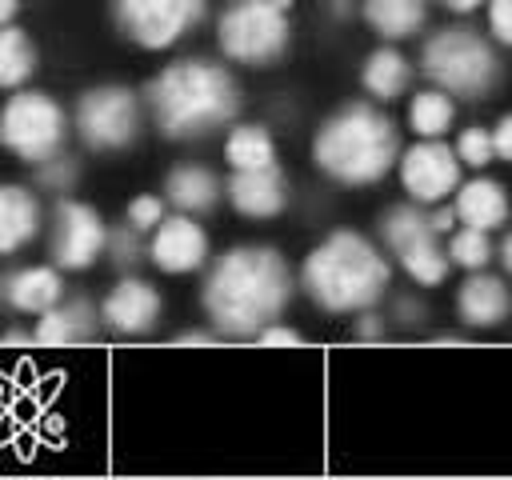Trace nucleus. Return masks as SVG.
<instances>
[{
  "label": "nucleus",
  "mask_w": 512,
  "mask_h": 480,
  "mask_svg": "<svg viewBox=\"0 0 512 480\" xmlns=\"http://www.w3.org/2000/svg\"><path fill=\"white\" fill-rule=\"evenodd\" d=\"M60 296H64V280H60L56 268H44V264L20 268L4 280V300L24 316H40V312L56 308Z\"/></svg>",
  "instance_id": "f3484780"
},
{
  "label": "nucleus",
  "mask_w": 512,
  "mask_h": 480,
  "mask_svg": "<svg viewBox=\"0 0 512 480\" xmlns=\"http://www.w3.org/2000/svg\"><path fill=\"white\" fill-rule=\"evenodd\" d=\"M420 72L436 88H444L452 96L480 100L500 80V56H496V48L476 28L452 24V28H440L436 36L424 40V48H420Z\"/></svg>",
  "instance_id": "39448f33"
},
{
  "label": "nucleus",
  "mask_w": 512,
  "mask_h": 480,
  "mask_svg": "<svg viewBox=\"0 0 512 480\" xmlns=\"http://www.w3.org/2000/svg\"><path fill=\"white\" fill-rule=\"evenodd\" d=\"M456 156L468 164V168H484L496 160V144H492V132L488 128H464L456 136Z\"/></svg>",
  "instance_id": "c756f323"
},
{
  "label": "nucleus",
  "mask_w": 512,
  "mask_h": 480,
  "mask_svg": "<svg viewBox=\"0 0 512 480\" xmlns=\"http://www.w3.org/2000/svg\"><path fill=\"white\" fill-rule=\"evenodd\" d=\"M460 164L464 160L456 148H448L440 136H420V144L400 156V184L416 204H444L460 188Z\"/></svg>",
  "instance_id": "9b49d317"
},
{
  "label": "nucleus",
  "mask_w": 512,
  "mask_h": 480,
  "mask_svg": "<svg viewBox=\"0 0 512 480\" xmlns=\"http://www.w3.org/2000/svg\"><path fill=\"white\" fill-rule=\"evenodd\" d=\"M392 280L388 256L360 232H332L304 256L300 284L324 312H368Z\"/></svg>",
  "instance_id": "20e7f679"
},
{
  "label": "nucleus",
  "mask_w": 512,
  "mask_h": 480,
  "mask_svg": "<svg viewBox=\"0 0 512 480\" xmlns=\"http://www.w3.org/2000/svg\"><path fill=\"white\" fill-rule=\"evenodd\" d=\"M448 12H472V8H480V0H440Z\"/></svg>",
  "instance_id": "a19ab883"
},
{
  "label": "nucleus",
  "mask_w": 512,
  "mask_h": 480,
  "mask_svg": "<svg viewBox=\"0 0 512 480\" xmlns=\"http://www.w3.org/2000/svg\"><path fill=\"white\" fill-rule=\"evenodd\" d=\"M356 336H360V340H372V336H384V320H380V316H372V312H364V316L356 320Z\"/></svg>",
  "instance_id": "e433bc0d"
},
{
  "label": "nucleus",
  "mask_w": 512,
  "mask_h": 480,
  "mask_svg": "<svg viewBox=\"0 0 512 480\" xmlns=\"http://www.w3.org/2000/svg\"><path fill=\"white\" fill-rule=\"evenodd\" d=\"M108 260L116 264V268H136L140 260H144V252H148V244H144V232L132 224V220H124V224H116V228H108Z\"/></svg>",
  "instance_id": "c85d7f7f"
},
{
  "label": "nucleus",
  "mask_w": 512,
  "mask_h": 480,
  "mask_svg": "<svg viewBox=\"0 0 512 480\" xmlns=\"http://www.w3.org/2000/svg\"><path fill=\"white\" fill-rule=\"evenodd\" d=\"M396 260H400V268H404L416 284H440V280L448 276V264H452L448 248H440V240H436V236H424V240H416V244L400 248V252H396Z\"/></svg>",
  "instance_id": "bb28decb"
},
{
  "label": "nucleus",
  "mask_w": 512,
  "mask_h": 480,
  "mask_svg": "<svg viewBox=\"0 0 512 480\" xmlns=\"http://www.w3.org/2000/svg\"><path fill=\"white\" fill-rule=\"evenodd\" d=\"M208 12V0H116L120 32L140 48H168L188 36Z\"/></svg>",
  "instance_id": "1a4fd4ad"
},
{
  "label": "nucleus",
  "mask_w": 512,
  "mask_h": 480,
  "mask_svg": "<svg viewBox=\"0 0 512 480\" xmlns=\"http://www.w3.org/2000/svg\"><path fill=\"white\" fill-rule=\"evenodd\" d=\"M164 200L160 196H136L132 204H128V216L124 220H132L140 232H156L160 224H164Z\"/></svg>",
  "instance_id": "2f4dec72"
},
{
  "label": "nucleus",
  "mask_w": 512,
  "mask_h": 480,
  "mask_svg": "<svg viewBox=\"0 0 512 480\" xmlns=\"http://www.w3.org/2000/svg\"><path fill=\"white\" fill-rule=\"evenodd\" d=\"M4 344H8V348H20V344H36V332H4Z\"/></svg>",
  "instance_id": "ea45409f"
},
{
  "label": "nucleus",
  "mask_w": 512,
  "mask_h": 480,
  "mask_svg": "<svg viewBox=\"0 0 512 480\" xmlns=\"http://www.w3.org/2000/svg\"><path fill=\"white\" fill-rule=\"evenodd\" d=\"M288 12H292V0H232L216 24L220 52L248 68L276 64L292 40Z\"/></svg>",
  "instance_id": "423d86ee"
},
{
  "label": "nucleus",
  "mask_w": 512,
  "mask_h": 480,
  "mask_svg": "<svg viewBox=\"0 0 512 480\" xmlns=\"http://www.w3.org/2000/svg\"><path fill=\"white\" fill-rule=\"evenodd\" d=\"M436 344H464V340H460V336H452V332H440V336H436Z\"/></svg>",
  "instance_id": "c03bdc74"
},
{
  "label": "nucleus",
  "mask_w": 512,
  "mask_h": 480,
  "mask_svg": "<svg viewBox=\"0 0 512 480\" xmlns=\"http://www.w3.org/2000/svg\"><path fill=\"white\" fill-rule=\"evenodd\" d=\"M12 16H16V0H0V20L12 24Z\"/></svg>",
  "instance_id": "79ce46f5"
},
{
  "label": "nucleus",
  "mask_w": 512,
  "mask_h": 480,
  "mask_svg": "<svg viewBox=\"0 0 512 480\" xmlns=\"http://www.w3.org/2000/svg\"><path fill=\"white\" fill-rule=\"evenodd\" d=\"M40 232V200L24 184L0 188V252H20Z\"/></svg>",
  "instance_id": "a211bd4d"
},
{
  "label": "nucleus",
  "mask_w": 512,
  "mask_h": 480,
  "mask_svg": "<svg viewBox=\"0 0 512 480\" xmlns=\"http://www.w3.org/2000/svg\"><path fill=\"white\" fill-rule=\"evenodd\" d=\"M456 120V104H452V92L444 88H428V92H416L412 104H408V124L416 136H444Z\"/></svg>",
  "instance_id": "b1692460"
},
{
  "label": "nucleus",
  "mask_w": 512,
  "mask_h": 480,
  "mask_svg": "<svg viewBox=\"0 0 512 480\" xmlns=\"http://www.w3.org/2000/svg\"><path fill=\"white\" fill-rule=\"evenodd\" d=\"M224 156H228L232 168H264V164H276V144H272L268 128H260V124H236L228 132Z\"/></svg>",
  "instance_id": "393cba45"
},
{
  "label": "nucleus",
  "mask_w": 512,
  "mask_h": 480,
  "mask_svg": "<svg viewBox=\"0 0 512 480\" xmlns=\"http://www.w3.org/2000/svg\"><path fill=\"white\" fill-rule=\"evenodd\" d=\"M488 28L500 44H512V0H488Z\"/></svg>",
  "instance_id": "473e14b6"
},
{
  "label": "nucleus",
  "mask_w": 512,
  "mask_h": 480,
  "mask_svg": "<svg viewBox=\"0 0 512 480\" xmlns=\"http://www.w3.org/2000/svg\"><path fill=\"white\" fill-rule=\"evenodd\" d=\"M160 312H164L160 292L148 280H136V276L120 280L100 304L104 328H112L116 336H148L160 324Z\"/></svg>",
  "instance_id": "ddd939ff"
},
{
  "label": "nucleus",
  "mask_w": 512,
  "mask_h": 480,
  "mask_svg": "<svg viewBox=\"0 0 512 480\" xmlns=\"http://www.w3.org/2000/svg\"><path fill=\"white\" fill-rule=\"evenodd\" d=\"M456 312L468 328H496L512 312V296L500 276H488L484 268L472 272L456 292Z\"/></svg>",
  "instance_id": "2eb2a0df"
},
{
  "label": "nucleus",
  "mask_w": 512,
  "mask_h": 480,
  "mask_svg": "<svg viewBox=\"0 0 512 480\" xmlns=\"http://www.w3.org/2000/svg\"><path fill=\"white\" fill-rule=\"evenodd\" d=\"M428 216H432V228H436V232H456V220H460V216H456V204H452V208H436V212H428Z\"/></svg>",
  "instance_id": "4c0bfd02"
},
{
  "label": "nucleus",
  "mask_w": 512,
  "mask_h": 480,
  "mask_svg": "<svg viewBox=\"0 0 512 480\" xmlns=\"http://www.w3.org/2000/svg\"><path fill=\"white\" fill-rule=\"evenodd\" d=\"M256 344H260V348H296V344H304V336H300L296 328H284V324H268V328L256 336Z\"/></svg>",
  "instance_id": "72a5a7b5"
},
{
  "label": "nucleus",
  "mask_w": 512,
  "mask_h": 480,
  "mask_svg": "<svg viewBox=\"0 0 512 480\" xmlns=\"http://www.w3.org/2000/svg\"><path fill=\"white\" fill-rule=\"evenodd\" d=\"M380 236H384L388 252L396 256L400 248H408V244H416V240H424V236H440V232L432 228V216L420 212V204L412 200V204L392 208V212L380 220Z\"/></svg>",
  "instance_id": "a878e982"
},
{
  "label": "nucleus",
  "mask_w": 512,
  "mask_h": 480,
  "mask_svg": "<svg viewBox=\"0 0 512 480\" xmlns=\"http://www.w3.org/2000/svg\"><path fill=\"white\" fill-rule=\"evenodd\" d=\"M36 72V44L24 28L4 24L0 32V84L4 88H20L28 76Z\"/></svg>",
  "instance_id": "5701e85b"
},
{
  "label": "nucleus",
  "mask_w": 512,
  "mask_h": 480,
  "mask_svg": "<svg viewBox=\"0 0 512 480\" xmlns=\"http://www.w3.org/2000/svg\"><path fill=\"white\" fill-rule=\"evenodd\" d=\"M448 256H452V264H460V268H468V272H480V268L492 260L488 232H484V228H472V224L456 228L452 240H448Z\"/></svg>",
  "instance_id": "cd10ccee"
},
{
  "label": "nucleus",
  "mask_w": 512,
  "mask_h": 480,
  "mask_svg": "<svg viewBox=\"0 0 512 480\" xmlns=\"http://www.w3.org/2000/svg\"><path fill=\"white\" fill-rule=\"evenodd\" d=\"M424 0H364V20L380 40H408L424 28Z\"/></svg>",
  "instance_id": "412c9836"
},
{
  "label": "nucleus",
  "mask_w": 512,
  "mask_h": 480,
  "mask_svg": "<svg viewBox=\"0 0 512 480\" xmlns=\"http://www.w3.org/2000/svg\"><path fill=\"white\" fill-rule=\"evenodd\" d=\"M456 216L460 224H472V228H500L508 220V192L496 184V180H468L456 188Z\"/></svg>",
  "instance_id": "aec40b11"
},
{
  "label": "nucleus",
  "mask_w": 512,
  "mask_h": 480,
  "mask_svg": "<svg viewBox=\"0 0 512 480\" xmlns=\"http://www.w3.org/2000/svg\"><path fill=\"white\" fill-rule=\"evenodd\" d=\"M0 140L24 164H44V160H52L64 148V140H68V116L44 92H16L4 104Z\"/></svg>",
  "instance_id": "0eeeda50"
},
{
  "label": "nucleus",
  "mask_w": 512,
  "mask_h": 480,
  "mask_svg": "<svg viewBox=\"0 0 512 480\" xmlns=\"http://www.w3.org/2000/svg\"><path fill=\"white\" fill-rule=\"evenodd\" d=\"M224 336L212 328V332H200V328H188V332H180L172 344H184V348H212V344H220Z\"/></svg>",
  "instance_id": "c9c22d12"
},
{
  "label": "nucleus",
  "mask_w": 512,
  "mask_h": 480,
  "mask_svg": "<svg viewBox=\"0 0 512 480\" xmlns=\"http://www.w3.org/2000/svg\"><path fill=\"white\" fill-rule=\"evenodd\" d=\"M228 204L248 216V220H268L280 216L288 204V176L280 172V164H264V168H232L228 180Z\"/></svg>",
  "instance_id": "4468645a"
},
{
  "label": "nucleus",
  "mask_w": 512,
  "mask_h": 480,
  "mask_svg": "<svg viewBox=\"0 0 512 480\" xmlns=\"http://www.w3.org/2000/svg\"><path fill=\"white\" fill-rule=\"evenodd\" d=\"M396 320H400V324H408V328H412V324H420V320H424V304L400 300V312H396Z\"/></svg>",
  "instance_id": "58836bf2"
},
{
  "label": "nucleus",
  "mask_w": 512,
  "mask_h": 480,
  "mask_svg": "<svg viewBox=\"0 0 512 480\" xmlns=\"http://www.w3.org/2000/svg\"><path fill=\"white\" fill-rule=\"evenodd\" d=\"M400 156L404 152L396 124L368 100H352L336 108L312 136V164L336 184H352V188L384 180L388 168L400 164Z\"/></svg>",
  "instance_id": "7ed1b4c3"
},
{
  "label": "nucleus",
  "mask_w": 512,
  "mask_h": 480,
  "mask_svg": "<svg viewBox=\"0 0 512 480\" xmlns=\"http://www.w3.org/2000/svg\"><path fill=\"white\" fill-rule=\"evenodd\" d=\"M500 260H504V268L512 272V236H504V244H500Z\"/></svg>",
  "instance_id": "37998d69"
},
{
  "label": "nucleus",
  "mask_w": 512,
  "mask_h": 480,
  "mask_svg": "<svg viewBox=\"0 0 512 480\" xmlns=\"http://www.w3.org/2000/svg\"><path fill=\"white\" fill-rule=\"evenodd\" d=\"M52 260L64 272H84L96 264V256H104L108 248V224L104 216L84 204V200H60L56 216H52V236H48Z\"/></svg>",
  "instance_id": "9d476101"
},
{
  "label": "nucleus",
  "mask_w": 512,
  "mask_h": 480,
  "mask_svg": "<svg viewBox=\"0 0 512 480\" xmlns=\"http://www.w3.org/2000/svg\"><path fill=\"white\" fill-rule=\"evenodd\" d=\"M220 192H228V188H220L216 172H208L204 164H180V168H172L168 180H164V196H168V204H176V208L188 212V216L216 208Z\"/></svg>",
  "instance_id": "6ab92c4d"
},
{
  "label": "nucleus",
  "mask_w": 512,
  "mask_h": 480,
  "mask_svg": "<svg viewBox=\"0 0 512 480\" xmlns=\"http://www.w3.org/2000/svg\"><path fill=\"white\" fill-rule=\"evenodd\" d=\"M40 172V188H48V192H68L72 184H76V176H80V168H76V160L72 156H64V152H56L52 160H44V164H36Z\"/></svg>",
  "instance_id": "7c9ffc66"
},
{
  "label": "nucleus",
  "mask_w": 512,
  "mask_h": 480,
  "mask_svg": "<svg viewBox=\"0 0 512 480\" xmlns=\"http://www.w3.org/2000/svg\"><path fill=\"white\" fill-rule=\"evenodd\" d=\"M492 144H496V160H508L512 164V112L500 116V124L492 128Z\"/></svg>",
  "instance_id": "f704fd0d"
},
{
  "label": "nucleus",
  "mask_w": 512,
  "mask_h": 480,
  "mask_svg": "<svg viewBox=\"0 0 512 480\" xmlns=\"http://www.w3.org/2000/svg\"><path fill=\"white\" fill-rule=\"evenodd\" d=\"M72 128L80 132V140L92 152H120L140 132V100H136V92H128L120 84L88 88L76 100Z\"/></svg>",
  "instance_id": "6e6552de"
},
{
  "label": "nucleus",
  "mask_w": 512,
  "mask_h": 480,
  "mask_svg": "<svg viewBox=\"0 0 512 480\" xmlns=\"http://www.w3.org/2000/svg\"><path fill=\"white\" fill-rule=\"evenodd\" d=\"M148 260L168 272V276H184V272H196L204 260H208V236L204 228L180 212V216H164V224L152 232L148 240Z\"/></svg>",
  "instance_id": "f8f14e48"
},
{
  "label": "nucleus",
  "mask_w": 512,
  "mask_h": 480,
  "mask_svg": "<svg viewBox=\"0 0 512 480\" xmlns=\"http://www.w3.org/2000/svg\"><path fill=\"white\" fill-rule=\"evenodd\" d=\"M148 112L160 136L200 140L232 124L240 112V88L224 64L212 60H176L148 80Z\"/></svg>",
  "instance_id": "f03ea898"
},
{
  "label": "nucleus",
  "mask_w": 512,
  "mask_h": 480,
  "mask_svg": "<svg viewBox=\"0 0 512 480\" xmlns=\"http://www.w3.org/2000/svg\"><path fill=\"white\" fill-rule=\"evenodd\" d=\"M360 80H364V92H368V96H376V100H396V96H404V88H408V80H412V64H408V56L396 52V48H376V52L364 60Z\"/></svg>",
  "instance_id": "4be33fe9"
},
{
  "label": "nucleus",
  "mask_w": 512,
  "mask_h": 480,
  "mask_svg": "<svg viewBox=\"0 0 512 480\" xmlns=\"http://www.w3.org/2000/svg\"><path fill=\"white\" fill-rule=\"evenodd\" d=\"M208 324L228 340H256L292 300L288 260L268 244H236L204 276Z\"/></svg>",
  "instance_id": "f257e3e1"
},
{
  "label": "nucleus",
  "mask_w": 512,
  "mask_h": 480,
  "mask_svg": "<svg viewBox=\"0 0 512 480\" xmlns=\"http://www.w3.org/2000/svg\"><path fill=\"white\" fill-rule=\"evenodd\" d=\"M100 324H104L100 308H92L88 300H64V304L40 312V320H36V344H44V348L84 344V340L96 336Z\"/></svg>",
  "instance_id": "dca6fc26"
}]
</instances>
